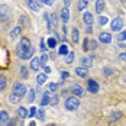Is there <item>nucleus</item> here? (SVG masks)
<instances>
[{
    "label": "nucleus",
    "mask_w": 126,
    "mask_h": 126,
    "mask_svg": "<svg viewBox=\"0 0 126 126\" xmlns=\"http://www.w3.org/2000/svg\"><path fill=\"white\" fill-rule=\"evenodd\" d=\"M78 106H80V101L77 97H68L67 100H65V109L67 110H70V112H74L78 109Z\"/></svg>",
    "instance_id": "3"
},
{
    "label": "nucleus",
    "mask_w": 126,
    "mask_h": 126,
    "mask_svg": "<svg viewBox=\"0 0 126 126\" xmlns=\"http://www.w3.org/2000/svg\"><path fill=\"white\" fill-rule=\"evenodd\" d=\"M49 126H55V125H49Z\"/></svg>",
    "instance_id": "50"
},
{
    "label": "nucleus",
    "mask_w": 126,
    "mask_h": 126,
    "mask_svg": "<svg viewBox=\"0 0 126 126\" xmlns=\"http://www.w3.org/2000/svg\"><path fill=\"white\" fill-rule=\"evenodd\" d=\"M4 87H6V78L3 76H0V91H3Z\"/></svg>",
    "instance_id": "28"
},
{
    "label": "nucleus",
    "mask_w": 126,
    "mask_h": 126,
    "mask_svg": "<svg viewBox=\"0 0 126 126\" xmlns=\"http://www.w3.org/2000/svg\"><path fill=\"white\" fill-rule=\"evenodd\" d=\"M45 49H47V47H45V41H44V39H41V51H42V52H45Z\"/></svg>",
    "instance_id": "40"
},
{
    "label": "nucleus",
    "mask_w": 126,
    "mask_h": 126,
    "mask_svg": "<svg viewBox=\"0 0 126 126\" xmlns=\"http://www.w3.org/2000/svg\"><path fill=\"white\" fill-rule=\"evenodd\" d=\"M117 39H119V41H125V39H126V32H125V31H123V32H120V33L117 35Z\"/></svg>",
    "instance_id": "36"
},
{
    "label": "nucleus",
    "mask_w": 126,
    "mask_h": 126,
    "mask_svg": "<svg viewBox=\"0 0 126 126\" xmlns=\"http://www.w3.org/2000/svg\"><path fill=\"white\" fill-rule=\"evenodd\" d=\"M76 74L78 77H83V78H86V77L88 76V70H87V67H78V68H76Z\"/></svg>",
    "instance_id": "11"
},
{
    "label": "nucleus",
    "mask_w": 126,
    "mask_h": 126,
    "mask_svg": "<svg viewBox=\"0 0 126 126\" xmlns=\"http://www.w3.org/2000/svg\"><path fill=\"white\" fill-rule=\"evenodd\" d=\"M39 65H41V60L33 57V60L31 61V70H33V71H38V70H39Z\"/></svg>",
    "instance_id": "13"
},
{
    "label": "nucleus",
    "mask_w": 126,
    "mask_h": 126,
    "mask_svg": "<svg viewBox=\"0 0 126 126\" xmlns=\"http://www.w3.org/2000/svg\"><path fill=\"white\" fill-rule=\"evenodd\" d=\"M61 77H63V80L68 78V73H63V74H61Z\"/></svg>",
    "instance_id": "45"
},
{
    "label": "nucleus",
    "mask_w": 126,
    "mask_h": 126,
    "mask_svg": "<svg viewBox=\"0 0 126 126\" xmlns=\"http://www.w3.org/2000/svg\"><path fill=\"white\" fill-rule=\"evenodd\" d=\"M28 17H26L25 15H20V17H19V23H22V25H28Z\"/></svg>",
    "instance_id": "30"
},
{
    "label": "nucleus",
    "mask_w": 126,
    "mask_h": 126,
    "mask_svg": "<svg viewBox=\"0 0 126 126\" xmlns=\"http://www.w3.org/2000/svg\"><path fill=\"white\" fill-rule=\"evenodd\" d=\"M28 99H29V101H32L33 99H35V90H33V88L29 91V94H28Z\"/></svg>",
    "instance_id": "32"
},
{
    "label": "nucleus",
    "mask_w": 126,
    "mask_h": 126,
    "mask_svg": "<svg viewBox=\"0 0 126 126\" xmlns=\"http://www.w3.org/2000/svg\"><path fill=\"white\" fill-rule=\"evenodd\" d=\"M29 126H36V125H35V122H31V123H29Z\"/></svg>",
    "instance_id": "49"
},
{
    "label": "nucleus",
    "mask_w": 126,
    "mask_h": 126,
    "mask_svg": "<svg viewBox=\"0 0 126 126\" xmlns=\"http://www.w3.org/2000/svg\"><path fill=\"white\" fill-rule=\"evenodd\" d=\"M10 16H12V10L9 6L6 4H0V20L3 23H7L10 20Z\"/></svg>",
    "instance_id": "2"
},
{
    "label": "nucleus",
    "mask_w": 126,
    "mask_h": 126,
    "mask_svg": "<svg viewBox=\"0 0 126 126\" xmlns=\"http://www.w3.org/2000/svg\"><path fill=\"white\" fill-rule=\"evenodd\" d=\"M65 64H71L73 61H74V52H68L67 55H65Z\"/></svg>",
    "instance_id": "22"
},
{
    "label": "nucleus",
    "mask_w": 126,
    "mask_h": 126,
    "mask_svg": "<svg viewBox=\"0 0 126 126\" xmlns=\"http://www.w3.org/2000/svg\"><path fill=\"white\" fill-rule=\"evenodd\" d=\"M86 7H87V0H80L78 1V9L80 10H84Z\"/></svg>",
    "instance_id": "27"
},
{
    "label": "nucleus",
    "mask_w": 126,
    "mask_h": 126,
    "mask_svg": "<svg viewBox=\"0 0 126 126\" xmlns=\"http://www.w3.org/2000/svg\"><path fill=\"white\" fill-rule=\"evenodd\" d=\"M20 99H22V97H20V96H17V94H15V93H12V94L9 96V101H10L12 104L19 103V101H20Z\"/></svg>",
    "instance_id": "18"
},
{
    "label": "nucleus",
    "mask_w": 126,
    "mask_h": 126,
    "mask_svg": "<svg viewBox=\"0 0 126 126\" xmlns=\"http://www.w3.org/2000/svg\"><path fill=\"white\" fill-rule=\"evenodd\" d=\"M81 64L84 67H93V60L88 57H84V58H81Z\"/></svg>",
    "instance_id": "20"
},
{
    "label": "nucleus",
    "mask_w": 126,
    "mask_h": 126,
    "mask_svg": "<svg viewBox=\"0 0 126 126\" xmlns=\"http://www.w3.org/2000/svg\"><path fill=\"white\" fill-rule=\"evenodd\" d=\"M83 19H84V23H86L87 26H91V23H93V16H91V13H90V12L84 13Z\"/></svg>",
    "instance_id": "15"
},
{
    "label": "nucleus",
    "mask_w": 126,
    "mask_h": 126,
    "mask_svg": "<svg viewBox=\"0 0 126 126\" xmlns=\"http://www.w3.org/2000/svg\"><path fill=\"white\" fill-rule=\"evenodd\" d=\"M93 32V28H90V26H87V33H91Z\"/></svg>",
    "instance_id": "48"
},
{
    "label": "nucleus",
    "mask_w": 126,
    "mask_h": 126,
    "mask_svg": "<svg viewBox=\"0 0 126 126\" xmlns=\"http://www.w3.org/2000/svg\"><path fill=\"white\" fill-rule=\"evenodd\" d=\"M9 119H10V116L7 114V112H6V110L0 112V126L9 125Z\"/></svg>",
    "instance_id": "9"
},
{
    "label": "nucleus",
    "mask_w": 126,
    "mask_h": 126,
    "mask_svg": "<svg viewBox=\"0 0 126 126\" xmlns=\"http://www.w3.org/2000/svg\"><path fill=\"white\" fill-rule=\"evenodd\" d=\"M71 91H73L76 96H80V97L84 96V88L81 87L80 84H73V86H71Z\"/></svg>",
    "instance_id": "10"
},
{
    "label": "nucleus",
    "mask_w": 126,
    "mask_h": 126,
    "mask_svg": "<svg viewBox=\"0 0 126 126\" xmlns=\"http://www.w3.org/2000/svg\"><path fill=\"white\" fill-rule=\"evenodd\" d=\"M17 113H19V116H20L22 119H26V117H29V112L26 110L25 107H19V109H17Z\"/></svg>",
    "instance_id": "19"
},
{
    "label": "nucleus",
    "mask_w": 126,
    "mask_h": 126,
    "mask_svg": "<svg viewBox=\"0 0 126 126\" xmlns=\"http://www.w3.org/2000/svg\"><path fill=\"white\" fill-rule=\"evenodd\" d=\"M87 87H88V91L90 93H99V84H97V81H94V80H88L87 81Z\"/></svg>",
    "instance_id": "7"
},
{
    "label": "nucleus",
    "mask_w": 126,
    "mask_h": 126,
    "mask_svg": "<svg viewBox=\"0 0 126 126\" xmlns=\"http://www.w3.org/2000/svg\"><path fill=\"white\" fill-rule=\"evenodd\" d=\"M49 103H51L49 91H45V93H44V96H42V101H41V104H42V106H47V104H49Z\"/></svg>",
    "instance_id": "17"
},
{
    "label": "nucleus",
    "mask_w": 126,
    "mask_h": 126,
    "mask_svg": "<svg viewBox=\"0 0 126 126\" xmlns=\"http://www.w3.org/2000/svg\"><path fill=\"white\" fill-rule=\"evenodd\" d=\"M39 60H41V65H42V67H45V64H47V61H48V54H47V52H44V54L41 55V58H39Z\"/></svg>",
    "instance_id": "24"
},
{
    "label": "nucleus",
    "mask_w": 126,
    "mask_h": 126,
    "mask_svg": "<svg viewBox=\"0 0 126 126\" xmlns=\"http://www.w3.org/2000/svg\"><path fill=\"white\" fill-rule=\"evenodd\" d=\"M20 32H22V29H20L19 26H17V28H15L12 32L9 33V38H10V41H15V39H16L17 36H19V35H20Z\"/></svg>",
    "instance_id": "12"
},
{
    "label": "nucleus",
    "mask_w": 126,
    "mask_h": 126,
    "mask_svg": "<svg viewBox=\"0 0 126 126\" xmlns=\"http://www.w3.org/2000/svg\"><path fill=\"white\" fill-rule=\"evenodd\" d=\"M20 73H22V76H23V77H28V73H26L25 67H22V68H20Z\"/></svg>",
    "instance_id": "42"
},
{
    "label": "nucleus",
    "mask_w": 126,
    "mask_h": 126,
    "mask_svg": "<svg viewBox=\"0 0 126 126\" xmlns=\"http://www.w3.org/2000/svg\"><path fill=\"white\" fill-rule=\"evenodd\" d=\"M41 1H42V3H44L45 6H52L55 0H41Z\"/></svg>",
    "instance_id": "37"
},
{
    "label": "nucleus",
    "mask_w": 126,
    "mask_h": 126,
    "mask_svg": "<svg viewBox=\"0 0 126 126\" xmlns=\"http://www.w3.org/2000/svg\"><path fill=\"white\" fill-rule=\"evenodd\" d=\"M99 41L103 42V44H110L112 42V35L109 32H101L100 35H99Z\"/></svg>",
    "instance_id": "8"
},
{
    "label": "nucleus",
    "mask_w": 126,
    "mask_h": 126,
    "mask_svg": "<svg viewBox=\"0 0 126 126\" xmlns=\"http://www.w3.org/2000/svg\"><path fill=\"white\" fill-rule=\"evenodd\" d=\"M45 81H47V74L44 73V74H39L36 77V83H38L39 86H42V84H45Z\"/></svg>",
    "instance_id": "21"
},
{
    "label": "nucleus",
    "mask_w": 126,
    "mask_h": 126,
    "mask_svg": "<svg viewBox=\"0 0 126 126\" xmlns=\"http://www.w3.org/2000/svg\"><path fill=\"white\" fill-rule=\"evenodd\" d=\"M51 73V68L49 67H45V74H49Z\"/></svg>",
    "instance_id": "46"
},
{
    "label": "nucleus",
    "mask_w": 126,
    "mask_h": 126,
    "mask_svg": "<svg viewBox=\"0 0 126 126\" xmlns=\"http://www.w3.org/2000/svg\"><path fill=\"white\" fill-rule=\"evenodd\" d=\"M123 19L122 17H114L113 20H112V29H113L114 32H117V31H120L122 28H123Z\"/></svg>",
    "instance_id": "6"
},
{
    "label": "nucleus",
    "mask_w": 126,
    "mask_h": 126,
    "mask_svg": "<svg viewBox=\"0 0 126 126\" xmlns=\"http://www.w3.org/2000/svg\"><path fill=\"white\" fill-rule=\"evenodd\" d=\"M57 87H58V86H57L55 83H51L49 86H48V88H49V91H55V90H57Z\"/></svg>",
    "instance_id": "38"
},
{
    "label": "nucleus",
    "mask_w": 126,
    "mask_h": 126,
    "mask_svg": "<svg viewBox=\"0 0 126 126\" xmlns=\"http://www.w3.org/2000/svg\"><path fill=\"white\" fill-rule=\"evenodd\" d=\"M61 17H63L64 23H67V22H68V19H70V10H68L67 7H64L63 10H61Z\"/></svg>",
    "instance_id": "16"
},
{
    "label": "nucleus",
    "mask_w": 126,
    "mask_h": 126,
    "mask_svg": "<svg viewBox=\"0 0 126 126\" xmlns=\"http://www.w3.org/2000/svg\"><path fill=\"white\" fill-rule=\"evenodd\" d=\"M84 51H88V39L84 41Z\"/></svg>",
    "instance_id": "43"
},
{
    "label": "nucleus",
    "mask_w": 126,
    "mask_h": 126,
    "mask_svg": "<svg viewBox=\"0 0 126 126\" xmlns=\"http://www.w3.org/2000/svg\"><path fill=\"white\" fill-rule=\"evenodd\" d=\"M119 58H120L122 61H126V54H120V55H119Z\"/></svg>",
    "instance_id": "44"
},
{
    "label": "nucleus",
    "mask_w": 126,
    "mask_h": 126,
    "mask_svg": "<svg viewBox=\"0 0 126 126\" xmlns=\"http://www.w3.org/2000/svg\"><path fill=\"white\" fill-rule=\"evenodd\" d=\"M38 119L39 120H45V112L44 110H39L38 112Z\"/></svg>",
    "instance_id": "35"
},
{
    "label": "nucleus",
    "mask_w": 126,
    "mask_h": 126,
    "mask_svg": "<svg viewBox=\"0 0 126 126\" xmlns=\"http://www.w3.org/2000/svg\"><path fill=\"white\" fill-rule=\"evenodd\" d=\"M104 74H106V76H110V74H113L112 68H104Z\"/></svg>",
    "instance_id": "41"
},
{
    "label": "nucleus",
    "mask_w": 126,
    "mask_h": 126,
    "mask_svg": "<svg viewBox=\"0 0 126 126\" xmlns=\"http://www.w3.org/2000/svg\"><path fill=\"white\" fill-rule=\"evenodd\" d=\"M71 33H73V41L74 42H78L80 41V38H78V29L77 28H73V32Z\"/></svg>",
    "instance_id": "25"
},
{
    "label": "nucleus",
    "mask_w": 126,
    "mask_h": 126,
    "mask_svg": "<svg viewBox=\"0 0 126 126\" xmlns=\"http://www.w3.org/2000/svg\"><path fill=\"white\" fill-rule=\"evenodd\" d=\"M38 114V110L35 109V107H32L31 110H29V117H33V116H36Z\"/></svg>",
    "instance_id": "34"
},
{
    "label": "nucleus",
    "mask_w": 126,
    "mask_h": 126,
    "mask_svg": "<svg viewBox=\"0 0 126 126\" xmlns=\"http://www.w3.org/2000/svg\"><path fill=\"white\" fill-rule=\"evenodd\" d=\"M58 101H60V99H58V97H54V99L51 100L49 104H52V106H57V104H58Z\"/></svg>",
    "instance_id": "39"
},
{
    "label": "nucleus",
    "mask_w": 126,
    "mask_h": 126,
    "mask_svg": "<svg viewBox=\"0 0 126 126\" xmlns=\"http://www.w3.org/2000/svg\"><path fill=\"white\" fill-rule=\"evenodd\" d=\"M96 48H97V44L94 41H91V42L88 41V49H96Z\"/></svg>",
    "instance_id": "33"
},
{
    "label": "nucleus",
    "mask_w": 126,
    "mask_h": 126,
    "mask_svg": "<svg viewBox=\"0 0 126 126\" xmlns=\"http://www.w3.org/2000/svg\"><path fill=\"white\" fill-rule=\"evenodd\" d=\"M64 3H65V6H70L71 4V0H64Z\"/></svg>",
    "instance_id": "47"
},
{
    "label": "nucleus",
    "mask_w": 126,
    "mask_h": 126,
    "mask_svg": "<svg viewBox=\"0 0 126 126\" xmlns=\"http://www.w3.org/2000/svg\"><path fill=\"white\" fill-rule=\"evenodd\" d=\"M25 1L32 12H41V3L38 0H25Z\"/></svg>",
    "instance_id": "5"
},
{
    "label": "nucleus",
    "mask_w": 126,
    "mask_h": 126,
    "mask_svg": "<svg viewBox=\"0 0 126 126\" xmlns=\"http://www.w3.org/2000/svg\"><path fill=\"white\" fill-rule=\"evenodd\" d=\"M16 54H17V57L22 58V60H29V58L33 57L35 49H33L31 41L28 38H22V41L19 42V45H17V48H16Z\"/></svg>",
    "instance_id": "1"
},
{
    "label": "nucleus",
    "mask_w": 126,
    "mask_h": 126,
    "mask_svg": "<svg viewBox=\"0 0 126 126\" xmlns=\"http://www.w3.org/2000/svg\"><path fill=\"white\" fill-rule=\"evenodd\" d=\"M104 6H106V3H104V0H96V12L100 15L103 12V9H104Z\"/></svg>",
    "instance_id": "14"
},
{
    "label": "nucleus",
    "mask_w": 126,
    "mask_h": 126,
    "mask_svg": "<svg viewBox=\"0 0 126 126\" xmlns=\"http://www.w3.org/2000/svg\"><path fill=\"white\" fill-rule=\"evenodd\" d=\"M13 93L17 94V96H20V97H23L26 94V86L22 84V83H15L13 84Z\"/></svg>",
    "instance_id": "4"
},
{
    "label": "nucleus",
    "mask_w": 126,
    "mask_h": 126,
    "mask_svg": "<svg viewBox=\"0 0 126 126\" xmlns=\"http://www.w3.org/2000/svg\"><path fill=\"white\" fill-rule=\"evenodd\" d=\"M58 52H60V55H67V54H68V47H67V45H61Z\"/></svg>",
    "instance_id": "26"
},
{
    "label": "nucleus",
    "mask_w": 126,
    "mask_h": 126,
    "mask_svg": "<svg viewBox=\"0 0 126 126\" xmlns=\"http://www.w3.org/2000/svg\"><path fill=\"white\" fill-rule=\"evenodd\" d=\"M55 45H57V39L55 38L48 39V47H49V48H55Z\"/></svg>",
    "instance_id": "29"
},
{
    "label": "nucleus",
    "mask_w": 126,
    "mask_h": 126,
    "mask_svg": "<svg viewBox=\"0 0 126 126\" xmlns=\"http://www.w3.org/2000/svg\"><path fill=\"white\" fill-rule=\"evenodd\" d=\"M49 20H51V26H57V23H58V16H57L55 13H52L51 17H49Z\"/></svg>",
    "instance_id": "23"
},
{
    "label": "nucleus",
    "mask_w": 126,
    "mask_h": 126,
    "mask_svg": "<svg viewBox=\"0 0 126 126\" xmlns=\"http://www.w3.org/2000/svg\"><path fill=\"white\" fill-rule=\"evenodd\" d=\"M107 22H109V19H107L106 16H100V17H99V23H100L101 26H103V25H106Z\"/></svg>",
    "instance_id": "31"
}]
</instances>
